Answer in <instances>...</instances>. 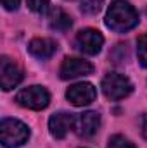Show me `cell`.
Returning <instances> with one entry per match:
<instances>
[{
  "label": "cell",
  "instance_id": "obj_13",
  "mask_svg": "<svg viewBox=\"0 0 147 148\" xmlns=\"http://www.w3.org/2000/svg\"><path fill=\"white\" fill-rule=\"evenodd\" d=\"M137 57L142 67H147V35L137 38Z\"/></svg>",
  "mask_w": 147,
  "mask_h": 148
},
{
  "label": "cell",
  "instance_id": "obj_17",
  "mask_svg": "<svg viewBox=\"0 0 147 148\" xmlns=\"http://www.w3.org/2000/svg\"><path fill=\"white\" fill-rule=\"evenodd\" d=\"M21 0H2V5L7 9V10H16L19 7Z\"/></svg>",
  "mask_w": 147,
  "mask_h": 148
},
{
  "label": "cell",
  "instance_id": "obj_14",
  "mask_svg": "<svg viewBox=\"0 0 147 148\" xmlns=\"http://www.w3.org/2000/svg\"><path fill=\"white\" fill-rule=\"evenodd\" d=\"M107 148H137V147H135L130 140H126L125 136H121V134H114V136H111Z\"/></svg>",
  "mask_w": 147,
  "mask_h": 148
},
{
  "label": "cell",
  "instance_id": "obj_9",
  "mask_svg": "<svg viewBox=\"0 0 147 148\" xmlns=\"http://www.w3.org/2000/svg\"><path fill=\"white\" fill-rule=\"evenodd\" d=\"M76 124V117L68 112H57L49 119V129L50 134L57 140H62Z\"/></svg>",
  "mask_w": 147,
  "mask_h": 148
},
{
  "label": "cell",
  "instance_id": "obj_16",
  "mask_svg": "<svg viewBox=\"0 0 147 148\" xmlns=\"http://www.w3.org/2000/svg\"><path fill=\"white\" fill-rule=\"evenodd\" d=\"M49 2H50V0H26L28 7H30L33 12H37V14H43V12H47V9H49Z\"/></svg>",
  "mask_w": 147,
  "mask_h": 148
},
{
  "label": "cell",
  "instance_id": "obj_12",
  "mask_svg": "<svg viewBox=\"0 0 147 148\" xmlns=\"http://www.w3.org/2000/svg\"><path fill=\"white\" fill-rule=\"evenodd\" d=\"M49 26L54 31H68L73 26V19L61 7H52L49 10Z\"/></svg>",
  "mask_w": 147,
  "mask_h": 148
},
{
  "label": "cell",
  "instance_id": "obj_11",
  "mask_svg": "<svg viewBox=\"0 0 147 148\" xmlns=\"http://www.w3.org/2000/svg\"><path fill=\"white\" fill-rule=\"evenodd\" d=\"M28 50H30V53H31L33 57L43 60V59H50V57L55 53L57 43H55L54 40H50V38H35V40L30 41Z\"/></svg>",
  "mask_w": 147,
  "mask_h": 148
},
{
  "label": "cell",
  "instance_id": "obj_5",
  "mask_svg": "<svg viewBox=\"0 0 147 148\" xmlns=\"http://www.w3.org/2000/svg\"><path fill=\"white\" fill-rule=\"evenodd\" d=\"M102 45H104V36L97 29L87 28V29H81L76 35V47H78V50L87 53V55H97L101 52Z\"/></svg>",
  "mask_w": 147,
  "mask_h": 148
},
{
  "label": "cell",
  "instance_id": "obj_10",
  "mask_svg": "<svg viewBox=\"0 0 147 148\" xmlns=\"http://www.w3.org/2000/svg\"><path fill=\"white\" fill-rule=\"evenodd\" d=\"M76 131L80 136H85V138H90L94 136L99 127H101V115L94 110H88V112H83L76 117Z\"/></svg>",
  "mask_w": 147,
  "mask_h": 148
},
{
  "label": "cell",
  "instance_id": "obj_2",
  "mask_svg": "<svg viewBox=\"0 0 147 148\" xmlns=\"http://www.w3.org/2000/svg\"><path fill=\"white\" fill-rule=\"evenodd\" d=\"M30 138V127L17 119H2L0 122V141L5 148H17Z\"/></svg>",
  "mask_w": 147,
  "mask_h": 148
},
{
  "label": "cell",
  "instance_id": "obj_15",
  "mask_svg": "<svg viewBox=\"0 0 147 148\" xmlns=\"http://www.w3.org/2000/svg\"><path fill=\"white\" fill-rule=\"evenodd\" d=\"M102 9V0H83L81 12L83 14H97Z\"/></svg>",
  "mask_w": 147,
  "mask_h": 148
},
{
  "label": "cell",
  "instance_id": "obj_8",
  "mask_svg": "<svg viewBox=\"0 0 147 148\" xmlns=\"http://www.w3.org/2000/svg\"><path fill=\"white\" fill-rule=\"evenodd\" d=\"M92 73H94V66L88 60L76 59V57L64 59V62L61 64V69H59V74L62 79H74L80 76H88Z\"/></svg>",
  "mask_w": 147,
  "mask_h": 148
},
{
  "label": "cell",
  "instance_id": "obj_18",
  "mask_svg": "<svg viewBox=\"0 0 147 148\" xmlns=\"http://www.w3.org/2000/svg\"><path fill=\"white\" fill-rule=\"evenodd\" d=\"M142 134H144V138L147 140V119L144 121V124H142Z\"/></svg>",
  "mask_w": 147,
  "mask_h": 148
},
{
  "label": "cell",
  "instance_id": "obj_1",
  "mask_svg": "<svg viewBox=\"0 0 147 148\" xmlns=\"http://www.w3.org/2000/svg\"><path fill=\"white\" fill-rule=\"evenodd\" d=\"M139 24V12L128 0H114L106 14V26L116 31L125 33Z\"/></svg>",
  "mask_w": 147,
  "mask_h": 148
},
{
  "label": "cell",
  "instance_id": "obj_7",
  "mask_svg": "<svg viewBox=\"0 0 147 148\" xmlns=\"http://www.w3.org/2000/svg\"><path fill=\"white\" fill-rule=\"evenodd\" d=\"M95 97H97V90L90 83H76L73 86H69L66 91V98L76 107L90 105L95 100Z\"/></svg>",
  "mask_w": 147,
  "mask_h": 148
},
{
  "label": "cell",
  "instance_id": "obj_4",
  "mask_svg": "<svg viewBox=\"0 0 147 148\" xmlns=\"http://www.w3.org/2000/svg\"><path fill=\"white\" fill-rule=\"evenodd\" d=\"M16 102L24 107V109H31V110H42L49 105L50 102V95L43 86H30L21 90L16 95Z\"/></svg>",
  "mask_w": 147,
  "mask_h": 148
},
{
  "label": "cell",
  "instance_id": "obj_6",
  "mask_svg": "<svg viewBox=\"0 0 147 148\" xmlns=\"http://www.w3.org/2000/svg\"><path fill=\"white\" fill-rule=\"evenodd\" d=\"M21 81H23V71L17 67V64L14 60H10L9 57L3 55L0 59V84H2V90L9 91V90L16 88Z\"/></svg>",
  "mask_w": 147,
  "mask_h": 148
},
{
  "label": "cell",
  "instance_id": "obj_3",
  "mask_svg": "<svg viewBox=\"0 0 147 148\" xmlns=\"http://www.w3.org/2000/svg\"><path fill=\"white\" fill-rule=\"evenodd\" d=\"M102 91L109 100H121L133 91V84L123 74L109 73L102 79Z\"/></svg>",
  "mask_w": 147,
  "mask_h": 148
}]
</instances>
